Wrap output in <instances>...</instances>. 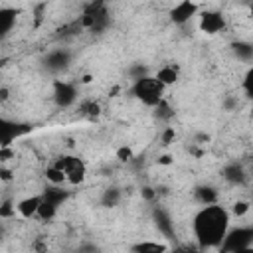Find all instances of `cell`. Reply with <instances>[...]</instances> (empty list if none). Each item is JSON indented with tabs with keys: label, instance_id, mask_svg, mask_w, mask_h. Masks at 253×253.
I'll return each instance as SVG.
<instances>
[{
	"label": "cell",
	"instance_id": "obj_1",
	"mask_svg": "<svg viewBox=\"0 0 253 253\" xmlns=\"http://www.w3.org/2000/svg\"><path fill=\"white\" fill-rule=\"evenodd\" d=\"M231 211L217 204L202 206L192 219V233L200 247H221L229 231Z\"/></svg>",
	"mask_w": 253,
	"mask_h": 253
},
{
	"label": "cell",
	"instance_id": "obj_2",
	"mask_svg": "<svg viewBox=\"0 0 253 253\" xmlns=\"http://www.w3.org/2000/svg\"><path fill=\"white\" fill-rule=\"evenodd\" d=\"M130 93L136 101H140L144 107H158L162 101H164V93H166V85L156 77V75H140L132 81V87H130Z\"/></svg>",
	"mask_w": 253,
	"mask_h": 253
},
{
	"label": "cell",
	"instance_id": "obj_3",
	"mask_svg": "<svg viewBox=\"0 0 253 253\" xmlns=\"http://www.w3.org/2000/svg\"><path fill=\"white\" fill-rule=\"evenodd\" d=\"M53 164L65 174V180H67V184H71V186H79V184L87 178V166H85V162H83L79 156L63 154V156H59Z\"/></svg>",
	"mask_w": 253,
	"mask_h": 253
},
{
	"label": "cell",
	"instance_id": "obj_4",
	"mask_svg": "<svg viewBox=\"0 0 253 253\" xmlns=\"http://www.w3.org/2000/svg\"><path fill=\"white\" fill-rule=\"evenodd\" d=\"M253 245V227H237V229H229L221 249L223 251H245Z\"/></svg>",
	"mask_w": 253,
	"mask_h": 253
},
{
	"label": "cell",
	"instance_id": "obj_5",
	"mask_svg": "<svg viewBox=\"0 0 253 253\" xmlns=\"http://www.w3.org/2000/svg\"><path fill=\"white\" fill-rule=\"evenodd\" d=\"M227 26L225 16L217 10H204L198 14V28L200 32L208 34V36H215L219 32H223Z\"/></svg>",
	"mask_w": 253,
	"mask_h": 253
},
{
	"label": "cell",
	"instance_id": "obj_6",
	"mask_svg": "<svg viewBox=\"0 0 253 253\" xmlns=\"http://www.w3.org/2000/svg\"><path fill=\"white\" fill-rule=\"evenodd\" d=\"M53 101L57 107L67 109L77 101V89L73 83L63 81V79H55L53 81Z\"/></svg>",
	"mask_w": 253,
	"mask_h": 253
},
{
	"label": "cell",
	"instance_id": "obj_7",
	"mask_svg": "<svg viewBox=\"0 0 253 253\" xmlns=\"http://www.w3.org/2000/svg\"><path fill=\"white\" fill-rule=\"evenodd\" d=\"M198 14H200V8H198L196 2H192V0H180V2H176V4L172 6V10H170V20H172L174 24H178V26H184V24H188L192 18H196Z\"/></svg>",
	"mask_w": 253,
	"mask_h": 253
},
{
	"label": "cell",
	"instance_id": "obj_8",
	"mask_svg": "<svg viewBox=\"0 0 253 253\" xmlns=\"http://www.w3.org/2000/svg\"><path fill=\"white\" fill-rule=\"evenodd\" d=\"M28 130H30V126H26V125H16V123H10V121H2V126H0L2 146H10L12 140H16L18 136H22Z\"/></svg>",
	"mask_w": 253,
	"mask_h": 253
},
{
	"label": "cell",
	"instance_id": "obj_9",
	"mask_svg": "<svg viewBox=\"0 0 253 253\" xmlns=\"http://www.w3.org/2000/svg\"><path fill=\"white\" fill-rule=\"evenodd\" d=\"M40 204H42V194L40 196H28L24 200H20L14 210L24 217V219H32L38 215V210H40Z\"/></svg>",
	"mask_w": 253,
	"mask_h": 253
},
{
	"label": "cell",
	"instance_id": "obj_10",
	"mask_svg": "<svg viewBox=\"0 0 253 253\" xmlns=\"http://www.w3.org/2000/svg\"><path fill=\"white\" fill-rule=\"evenodd\" d=\"M69 61H71L69 51L55 49V51L47 53V57H45V67H47L49 71H53V73H59V71H63V69L69 65Z\"/></svg>",
	"mask_w": 253,
	"mask_h": 253
},
{
	"label": "cell",
	"instance_id": "obj_11",
	"mask_svg": "<svg viewBox=\"0 0 253 253\" xmlns=\"http://www.w3.org/2000/svg\"><path fill=\"white\" fill-rule=\"evenodd\" d=\"M16 20H18V10L16 8H8V6L0 8V34H2V38H6L14 30Z\"/></svg>",
	"mask_w": 253,
	"mask_h": 253
},
{
	"label": "cell",
	"instance_id": "obj_12",
	"mask_svg": "<svg viewBox=\"0 0 253 253\" xmlns=\"http://www.w3.org/2000/svg\"><path fill=\"white\" fill-rule=\"evenodd\" d=\"M166 87H170V85H174L178 79H180V67L176 65V63H164V65H160L158 69H156V73H154Z\"/></svg>",
	"mask_w": 253,
	"mask_h": 253
},
{
	"label": "cell",
	"instance_id": "obj_13",
	"mask_svg": "<svg viewBox=\"0 0 253 253\" xmlns=\"http://www.w3.org/2000/svg\"><path fill=\"white\" fill-rule=\"evenodd\" d=\"M223 178H225L229 184H233V186H241V184H245L247 174H245V170H243L241 164L231 162V164H227V166L223 168Z\"/></svg>",
	"mask_w": 253,
	"mask_h": 253
},
{
	"label": "cell",
	"instance_id": "obj_14",
	"mask_svg": "<svg viewBox=\"0 0 253 253\" xmlns=\"http://www.w3.org/2000/svg\"><path fill=\"white\" fill-rule=\"evenodd\" d=\"M194 198H196V202L202 204V206L217 204V202H219V194H217V190L211 188V186H198V188L194 190Z\"/></svg>",
	"mask_w": 253,
	"mask_h": 253
},
{
	"label": "cell",
	"instance_id": "obj_15",
	"mask_svg": "<svg viewBox=\"0 0 253 253\" xmlns=\"http://www.w3.org/2000/svg\"><path fill=\"white\" fill-rule=\"evenodd\" d=\"M57 210H59V206L42 194V204H40V210H38V215L36 217L42 219V221H51L57 215Z\"/></svg>",
	"mask_w": 253,
	"mask_h": 253
},
{
	"label": "cell",
	"instance_id": "obj_16",
	"mask_svg": "<svg viewBox=\"0 0 253 253\" xmlns=\"http://www.w3.org/2000/svg\"><path fill=\"white\" fill-rule=\"evenodd\" d=\"M231 51H233V55H235L239 61H251V59H253V43L235 42V43L231 45Z\"/></svg>",
	"mask_w": 253,
	"mask_h": 253
},
{
	"label": "cell",
	"instance_id": "obj_17",
	"mask_svg": "<svg viewBox=\"0 0 253 253\" xmlns=\"http://www.w3.org/2000/svg\"><path fill=\"white\" fill-rule=\"evenodd\" d=\"M130 249L136 253H160V251H166V245L158 241H140V243H134Z\"/></svg>",
	"mask_w": 253,
	"mask_h": 253
},
{
	"label": "cell",
	"instance_id": "obj_18",
	"mask_svg": "<svg viewBox=\"0 0 253 253\" xmlns=\"http://www.w3.org/2000/svg\"><path fill=\"white\" fill-rule=\"evenodd\" d=\"M154 219H156L158 229H160L164 235H172L174 227H172V221H170V217H168V213H166V211L156 210V211H154Z\"/></svg>",
	"mask_w": 253,
	"mask_h": 253
},
{
	"label": "cell",
	"instance_id": "obj_19",
	"mask_svg": "<svg viewBox=\"0 0 253 253\" xmlns=\"http://www.w3.org/2000/svg\"><path fill=\"white\" fill-rule=\"evenodd\" d=\"M121 202V190L119 188H107L101 196V204L105 208H115Z\"/></svg>",
	"mask_w": 253,
	"mask_h": 253
},
{
	"label": "cell",
	"instance_id": "obj_20",
	"mask_svg": "<svg viewBox=\"0 0 253 253\" xmlns=\"http://www.w3.org/2000/svg\"><path fill=\"white\" fill-rule=\"evenodd\" d=\"M45 178H47V182H51V186H63V184H67L65 174H63L55 164H51V166L45 170Z\"/></svg>",
	"mask_w": 253,
	"mask_h": 253
},
{
	"label": "cell",
	"instance_id": "obj_21",
	"mask_svg": "<svg viewBox=\"0 0 253 253\" xmlns=\"http://www.w3.org/2000/svg\"><path fill=\"white\" fill-rule=\"evenodd\" d=\"M241 91L245 97L253 99V65H249V69L243 73V79H241Z\"/></svg>",
	"mask_w": 253,
	"mask_h": 253
},
{
	"label": "cell",
	"instance_id": "obj_22",
	"mask_svg": "<svg viewBox=\"0 0 253 253\" xmlns=\"http://www.w3.org/2000/svg\"><path fill=\"white\" fill-rule=\"evenodd\" d=\"M154 111H156V117H158V119H170V117L174 115L166 101H162L158 107H154Z\"/></svg>",
	"mask_w": 253,
	"mask_h": 253
},
{
	"label": "cell",
	"instance_id": "obj_23",
	"mask_svg": "<svg viewBox=\"0 0 253 253\" xmlns=\"http://www.w3.org/2000/svg\"><path fill=\"white\" fill-rule=\"evenodd\" d=\"M247 211H249V204H247V202H243V200L235 202V204H233V208H231V215H237V217L245 215Z\"/></svg>",
	"mask_w": 253,
	"mask_h": 253
},
{
	"label": "cell",
	"instance_id": "obj_24",
	"mask_svg": "<svg viewBox=\"0 0 253 253\" xmlns=\"http://www.w3.org/2000/svg\"><path fill=\"white\" fill-rule=\"evenodd\" d=\"M174 138H176V132H174V128H172V126H166V128L162 130V136H160L162 144H170V142H174Z\"/></svg>",
	"mask_w": 253,
	"mask_h": 253
},
{
	"label": "cell",
	"instance_id": "obj_25",
	"mask_svg": "<svg viewBox=\"0 0 253 253\" xmlns=\"http://www.w3.org/2000/svg\"><path fill=\"white\" fill-rule=\"evenodd\" d=\"M117 158H119V160H130V158H132V150H130L128 146H123V148L117 150Z\"/></svg>",
	"mask_w": 253,
	"mask_h": 253
},
{
	"label": "cell",
	"instance_id": "obj_26",
	"mask_svg": "<svg viewBox=\"0 0 253 253\" xmlns=\"http://www.w3.org/2000/svg\"><path fill=\"white\" fill-rule=\"evenodd\" d=\"M160 162H162V164H168V162H170V156H162V160H160Z\"/></svg>",
	"mask_w": 253,
	"mask_h": 253
}]
</instances>
